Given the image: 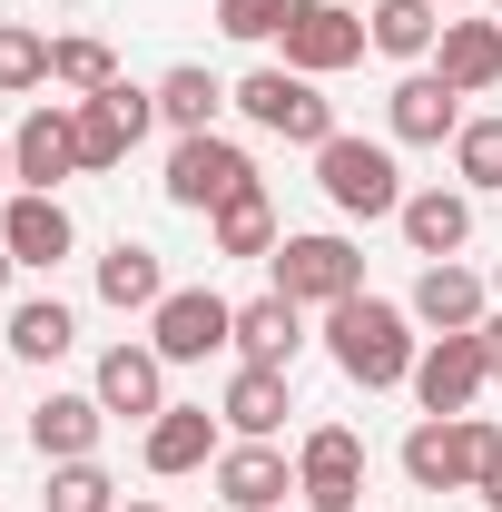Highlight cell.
Wrapping results in <instances>:
<instances>
[{"mask_svg": "<svg viewBox=\"0 0 502 512\" xmlns=\"http://www.w3.org/2000/svg\"><path fill=\"white\" fill-rule=\"evenodd\" d=\"M375 50V30H365V10H345V0H306V20L286 30V69L296 79H335V69H355Z\"/></svg>", "mask_w": 502, "mask_h": 512, "instance_id": "7c38bea8", "label": "cell"}, {"mask_svg": "<svg viewBox=\"0 0 502 512\" xmlns=\"http://www.w3.org/2000/svg\"><path fill=\"white\" fill-rule=\"evenodd\" d=\"M0 247L20 256V266H60V256L79 247V227H69V207H60V197L20 188L10 207H0Z\"/></svg>", "mask_w": 502, "mask_h": 512, "instance_id": "ffe728a7", "label": "cell"}, {"mask_svg": "<svg viewBox=\"0 0 502 512\" xmlns=\"http://www.w3.org/2000/svg\"><path fill=\"white\" fill-rule=\"evenodd\" d=\"M473 503H483V512H502V463H483V483H473Z\"/></svg>", "mask_w": 502, "mask_h": 512, "instance_id": "836d02e7", "label": "cell"}, {"mask_svg": "<svg viewBox=\"0 0 502 512\" xmlns=\"http://www.w3.org/2000/svg\"><path fill=\"white\" fill-rule=\"evenodd\" d=\"M99 434H109V404H99V394H60V384H50V394L30 404V453H40V463H89Z\"/></svg>", "mask_w": 502, "mask_h": 512, "instance_id": "ac0fdd59", "label": "cell"}, {"mask_svg": "<svg viewBox=\"0 0 502 512\" xmlns=\"http://www.w3.org/2000/svg\"><path fill=\"white\" fill-rule=\"evenodd\" d=\"M138 453H148L158 483H178V473H197V463H217V414H207V404H168Z\"/></svg>", "mask_w": 502, "mask_h": 512, "instance_id": "7402d4cb", "label": "cell"}, {"mask_svg": "<svg viewBox=\"0 0 502 512\" xmlns=\"http://www.w3.org/2000/svg\"><path fill=\"white\" fill-rule=\"evenodd\" d=\"M20 89H50V40L0 20V99H20Z\"/></svg>", "mask_w": 502, "mask_h": 512, "instance_id": "1f68e13d", "label": "cell"}, {"mask_svg": "<svg viewBox=\"0 0 502 512\" xmlns=\"http://www.w3.org/2000/svg\"><path fill=\"white\" fill-rule=\"evenodd\" d=\"M483 463H502V424L493 414H424L404 434V483L414 493H473Z\"/></svg>", "mask_w": 502, "mask_h": 512, "instance_id": "7a4b0ae2", "label": "cell"}, {"mask_svg": "<svg viewBox=\"0 0 502 512\" xmlns=\"http://www.w3.org/2000/svg\"><path fill=\"white\" fill-rule=\"evenodd\" d=\"M493 10H502V0H493Z\"/></svg>", "mask_w": 502, "mask_h": 512, "instance_id": "60d3db41", "label": "cell"}, {"mask_svg": "<svg viewBox=\"0 0 502 512\" xmlns=\"http://www.w3.org/2000/svg\"><path fill=\"white\" fill-rule=\"evenodd\" d=\"M10 178L40 197H60V178H79V109L69 99H30L10 128Z\"/></svg>", "mask_w": 502, "mask_h": 512, "instance_id": "9c48e42d", "label": "cell"}, {"mask_svg": "<svg viewBox=\"0 0 502 512\" xmlns=\"http://www.w3.org/2000/svg\"><path fill=\"white\" fill-rule=\"evenodd\" d=\"M10 188H20V178H10V138H0V197H10Z\"/></svg>", "mask_w": 502, "mask_h": 512, "instance_id": "d590c367", "label": "cell"}, {"mask_svg": "<svg viewBox=\"0 0 502 512\" xmlns=\"http://www.w3.org/2000/svg\"><path fill=\"white\" fill-rule=\"evenodd\" d=\"M493 296H502V256H493Z\"/></svg>", "mask_w": 502, "mask_h": 512, "instance_id": "f35d334b", "label": "cell"}, {"mask_svg": "<svg viewBox=\"0 0 502 512\" xmlns=\"http://www.w3.org/2000/svg\"><path fill=\"white\" fill-rule=\"evenodd\" d=\"M227 99H237V109L266 128V138H286V148H325V138H335V99H325V79H296L286 60L247 69Z\"/></svg>", "mask_w": 502, "mask_h": 512, "instance_id": "3957f363", "label": "cell"}, {"mask_svg": "<svg viewBox=\"0 0 502 512\" xmlns=\"http://www.w3.org/2000/svg\"><path fill=\"white\" fill-rule=\"evenodd\" d=\"M365 30H375V50L384 60H434V40H443V0H375L365 10Z\"/></svg>", "mask_w": 502, "mask_h": 512, "instance_id": "d4e9b609", "label": "cell"}, {"mask_svg": "<svg viewBox=\"0 0 502 512\" xmlns=\"http://www.w3.org/2000/svg\"><path fill=\"white\" fill-rule=\"evenodd\" d=\"M483 345H493V384H502V316H483Z\"/></svg>", "mask_w": 502, "mask_h": 512, "instance_id": "e575fe53", "label": "cell"}, {"mask_svg": "<svg viewBox=\"0 0 502 512\" xmlns=\"http://www.w3.org/2000/svg\"><path fill=\"white\" fill-rule=\"evenodd\" d=\"M119 79V60H109V40H89V30H69V40H50V89H69V99H99Z\"/></svg>", "mask_w": 502, "mask_h": 512, "instance_id": "f1b7e54d", "label": "cell"}, {"mask_svg": "<svg viewBox=\"0 0 502 512\" xmlns=\"http://www.w3.org/2000/svg\"><path fill=\"white\" fill-rule=\"evenodd\" d=\"M286 414H296L286 365H237V375H227V394H217V424H227L237 444H276V434H286Z\"/></svg>", "mask_w": 502, "mask_h": 512, "instance_id": "e0dca14e", "label": "cell"}, {"mask_svg": "<svg viewBox=\"0 0 502 512\" xmlns=\"http://www.w3.org/2000/svg\"><path fill=\"white\" fill-rule=\"evenodd\" d=\"M384 128H394L404 148H443V138L463 128V89H453L443 69H404L394 99H384Z\"/></svg>", "mask_w": 502, "mask_h": 512, "instance_id": "9a60e30c", "label": "cell"}, {"mask_svg": "<svg viewBox=\"0 0 502 512\" xmlns=\"http://www.w3.org/2000/svg\"><path fill=\"white\" fill-rule=\"evenodd\" d=\"M217 503L227 512H286L296 503V463L276 444H227L217 453Z\"/></svg>", "mask_w": 502, "mask_h": 512, "instance_id": "d6986e66", "label": "cell"}, {"mask_svg": "<svg viewBox=\"0 0 502 512\" xmlns=\"http://www.w3.org/2000/svg\"><path fill=\"white\" fill-rule=\"evenodd\" d=\"M50 512H119V483L99 473V453L89 463H50V493H40Z\"/></svg>", "mask_w": 502, "mask_h": 512, "instance_id": "4dcf8cb0", "label": "cell"}, {"mask_svg": "<svg viewBox=\"0 0 502 512\" xmlns=\"http://www.w3.org/2000/svg\"><path fill=\"white\" fill-rule=\"evenodd\" d=\"M207 237H217V256H276V197L266 188H247V197H227L217 217H207Z\"/></svg>", "mask_w": 502, "mask_h": 512, "instance_id": "4316f807", "label": "cell"}, {"mask_svg": "<svg viewBox=\"0 0 502 512\" xmlns=\"http://www.w3.org/2000/svg\"><path fill=\"white\" fill-rule=\"evenodd\" d=\"M453 178H463L473 197L502 188V119H463L453 128Z\"/></svg>", "mask_w": 502, "mask_h": 512, "instance_id": "f546056e", "label": "cell"}, {"mask_svg": "<svg viewBox=\"0 0 502 512\" xmlns=\"http://www.w3.org/2000/svg\"><path fill=\"white\" fill-rule=\"evenodd\" d=\"M217 109H227V89L207 79L197 60H178L168 79H158V119L178 128V138H197V128H217Z\"/></svg>", "mask_w": 502, "mask_h": 512, "instance_id": "83f0119b", "label": "cell"}, {"mask_svg": "<svg viewBox=\"0 0 502 512\" xmlns=\"http://www.w3.org/2000/svg\"><path fill=\"white\" fill-rule=\"evenodd\" d=\"M315 188H325V207L335 217H394L404 207V168H394V148L384 138H325L315 148Z\"/></svg>", "mask_w": 502, "mask_h": 512, "instance_id": "277c9868", "label": "cell"}, {"mask_svg": "<svg viewBox=\"0 0 502 512\" xmlns=\"http://www.w3.org/2000/svg\"><path fill=\"white\" fill-rule=\"evenodd\" d=\"M148 345H158L168 365H207V355L237 345V306H227L217 286H168L158 316H148Z\"/></svg>", "mask_w": 502, "mask_h": 512, "instance_id": "ba28073f", "label": "cell"}, {"mask_svg": "<svg viewBox=\"0 0 502 512\" xmlns=\"http://www.w3.org/2000/svg\"><path fill=\"white\" fill-rule=\"evenodd\" d=\"M443 10H453V0H443Z\"/></svg>", "mask_w": 502, "mask_h": 512, "instance_id": "ab89813d", "label": "cell"}, {"mask_svg": "<svg viewBox=\"0 0 502 512\" xmlns=\"http://www.w3.org/2000/svg\"><path fill=\"white\" fill-rule=\"evenodd\" d=\"M276 296H296V306H345V296H365V256L355 237H335V227H306V237H276Z\"/></svg>", "mask_w": 502, "mask_h": 512, "instance_id": "5b68a950", "label": "cell"}, {"mask_svg": "<svg viewBox=\"0 0 502 512\" xmlns=\"http://www.w3.org/2000/svg\"><path fill=\"white\" fill-rule=\"evenodd\" d=\"M69 345H79V316H69L60 296H30V306H10V355H20V365H60Z\"/></svg>", "mask_w": 502, "mask_h": 512, "instance_id": "484cf974", "label": "cell"}, {"mask_svg": "<svg viewBox=\"0 0 502 512\" xmlns=\"http://www.w3.org/2000/svg\"><path fill=\"white\" fill-rule=\"evenodd\" d=\"M79 109V178H99V168H119L128 148L158 128V89H138V79H109L99 99H69Z\"/></svg>", "mask_w": 502, "mask_h": 512, "instance_id": "52a82bcc", "label": "cell"}, {"mask_svg": "<svg viewBox=\"0 0 502 512\" xmlns=\"http://www.w3.org/2000/svg\"><path fill=\"white\" fill-rule=\"evenodd\" d=\"M89 394H99L109 414H128V424H158V414H168V355H158V345H109L99 375H89Z\"/></svg>", "mask_w": 502, "mask_h": 512, "instance_id": "5bb4252c", "label": "cell"}, {"mask_svg": "<svg viewBox=\"0 0 502 512\" xmlns=\"http://www.w3.org/2000/svg\"><path fill=\"white\" fill-rule=\"evenodd\" d=\"M10 276H20V256H10V247H0V286H10Z\"/></svg>", "mask_w": 502, "mask_h": 512, "instance_id": "8d00e7d4", "label": "cell"}, {"mask_svg": "<svg viewBox=\"0 0 502 512\" xmlns=\"http://www.w3.org/2000/svg\"><path fill=\"white\" fill-rule=\"evenodd\" d=\"M168 207H188V217H217L227 197H247L256 188V158L237 148V138H217V128H197V138H178L168 148Z\"/></svg>", "mask_w": 502, "mask_h": 512, "instance_id": "8992f818", "label": "cell"}, {"mask_svg": "<svg viewBox=\"0 0 502 512\" xmlns=\"http://www.w3.org/2000/svg\"><path fill=\"white\" fill-rule=\"evenodd\" d=\"M394 227H404V247L424 256V266H434V256H463L473 247V188H404V207H394Z\"/></svg>", "mask_w": 502, "mask_h": 512, "instance_id": "2e32d148", "label": "cell"}, {"mask_svg": "<svg viewBox=\"0 0 502 512\" xmlns=\"http://www.w3.org/2000/svg\"><path fill=\"white\" fill-rule=\"evenodd\" d=\"M483 384H493L483 325H473V335H424V355H414V404H424V414H473Z\"/></svg>", "mask_w": 502, "mask_h": 512, "instance_id": "30bf717a", "label": "cell"}, {"mask_svg": "<svg viewBox=\"0 0 502 512\" xmlns=\"http://www.w3.org/2000/svg\"><path fill=\"white\" fill-rule=\"evenodd\" d=\"M306 20V0H217V30L227 40H286Z\"/></svg>", "mask_w": 502, "mask_h": 512, "instance_id": "d6a6232c", "label": "cell"}, {"mask_svg": "<svg viewBox=\"0 0 502 512\" xmlns=\"http://www.w3.org/2000/svg\"><path fill=\"white\" fill-rule=\"evenodd\" d=\"M296 345H306V306H296V296L266 286V296L237 306V365H286V375H296Z\"/></svg>", "mask_w": 502, "mask_h": 512, "instance_id": "44dd1931", "label": "cell"}, {"mask_svg": "<svg viewBox=\"0 0 502 512\" xmlns=\"http://www.w3.org/2000/svg\"><path fill=\"white\" fill-rule=\"evenodd\" d=\"M434 69L463 89V99H483V89H502V20H443L434 40Z\"/></svg>", "mask_w": 502, "mask_h": 512, "instance_id": "603a6c76", "label": "cell"}, {"mask_svg": "<svg viewBox=\"0 0 502 512\" xmlns=\"http://www.w3.org/2000/svg\"><path fill=\"white\" fill-rule=\"evenodd\" d=\"M404 316H414V325H434V335H473V325L493 316V276H473L463 256H434V266L414 276Z\"/></svg>", "mask_w": 502, "mask_h": 512, "instance_id": "4fadbf2b", "label": "cell"}, {"mask_svg": "<svg viewBox=\"0 0 502 512\" xmlns=\"http://www.w3.org/2000/svg\"><path fill=\"white\" fill-rule=\"evenodd\" d=\"M158 296H168V266H158V247L119 237V247L99 256V306H119V316H158Z\"/></svg>", "mask_w": 502, "mask_h": 512, "instance_id": "cb8c5ba5", "label": "cell"}, {"mask_svg": "<svg viewBox=\"0 0 502 512\" xmlns=\"http://www.w3.org/2000/svg\"><path fill=\"white\" fill-rule=\"evenodd\" d=\"M325 355H335V375H345V384L394 394V384H414L424 335H414V316H404L394 296H345V306H325Z\"/></svg>", "mask_w": 502, "mask_h": 512, "instance_id": "6da1fadb", "label": "cell"}, {"mask_svg": "<svg viewBox=\"0 0 502 512\" xmlns=\"http://www.w3.org/2000/svg\"><path fill=\"white\" fill-rule=\"evenodd\" d=\"M119 512H168V503H119Z\"/></svg>", "mask_w": 502, "mask_h": 512, "instance_id": "74e56055", "label": "cell"}, {"mask_svg": "<svg viewBox=\"0 0 502 512\" xmlns=\"http://www.w3.org/2000/svg\"><path fill=\"white\" fill-rule=\"evenodd\" d=\"M296 503L306 512H355L365 503V444L345 424H315L306 444H296Z\"/></svg>", "mask_w": 502, "mask_h": 512, "instance_id": "8fae6325", "label": "cell"}]
</instances>
